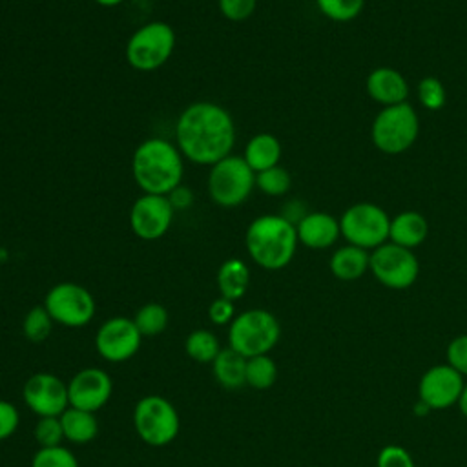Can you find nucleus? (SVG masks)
I'll use <instances>...</instances> for the list:
<instances>
[{"label": "nucleus", "instance_id": "27", "mask_svg": "<svg viewBox=\"0 0 467 467\" xmlns=\"http://www.w3.org/2000/svg\"><path fill=\"white\" fill-rule=\"evenodd\" d=\"M246 385L257 390L270 389L277 379V365L268 354L254 356L246 359Z\"/></svg>", "mask_w": 467, "mask_h": 467}, {"label": "nucleus", "instance_id": "2", "mask_svg": "<svg viewBox=\"0 0 467 467\" xmlns=\"http://www.w3.org/2000/svg\"><path fill=\"white\" fill-rule=\"evenodd\" d=\"M131 173L144 193L168 195L182 182V153L162 137L146 139L133 151Z\"/></svg>", "mask_w": 467, "mask_h": 467}, {"label": "nucleus", "instance_id": "9", "mask_svg": "<svg viewBox=\"0 0 467 467\" xmlns=\"http://www.w3.org/2000/svg\"><path fill=\"white\" fill-rule=\"evenodd\" d=\"M390 217L374 202H356L339 217L341 235L348 244L374 250L389 241Z\"/></svg>", "mask_w": 467, "mask_h": 467}, {"label": "nucleus", "instance_id": "20", "mask_svg": "<svg viewBox=\"0 0 467 467\" xmlns=\"http://www.w3.org/2000/svg\"><path fill=\"white\" fill-rule=\"evenodd\" d=\"M368 250L347 243L345 246L334 250L328 261V268L339 281H356L368 270Z\"/></svg>", "mask_w": 467, "mask_h": 467}, {"label": "nucleus", "instance_id": "4", "mask_svg": "<svg viewBox=\"0 0 467 467\" xmlns=\"http://www.w3.org/2000/svg\"><path fill=\"white\" fill-rule=\"evenodd\" d=\"M281 325L265 308H250L234 317L228 325V347L248 358L268 354L279 341Z\"/></svg>", "mask_w": 467, "mask_h": 467}, {"label": "nucleus", "instance_id": "21", "mask_svg": "<svg viewBox=\"0 0 467 467\" xmlns=\"http://www.w3.org/2000/svg\"><path fill=\"white\" fill-rule=\"evenodd\" d=\"M243 159L254 173L274 168L281 159V142L272 133H257L246 142Z\"/></svg>", "mask_w": 467, "mask_h": 467}, {"label": "nucleus", "instance_id": "10", "mask_svg": "<svg viewBox=\"0 0 467 467\" xmlns=\"http://www.w3.org/2000/svg\"><path fill=\"white\" fill-rule=\"evenodd\" d=\"M44 306L51 319L67 328H80L95 317V297L78 283H57L44 297Z\"/></svg>", "mask_w": 467, "mask_h": 467}, {"label": "nucleus", "instance_id": "12", "mask_svg": "<svg viewBox=\"0 0 467 467\" xmlns=\"http://www.w3.org/2000/svg\"><path fill=\"white\" fill-rule=\"evenodd\" d=\"M142 343V336L133 319L115 316L106 319L95 334V348L99 356L109 363L131 359Z\"/></svg>", "mask_w": 467, "mask_h": 467}, {"label": "nucleus", "instance_id": "39", "mask_svg": "<svg viewBox=\"0 0 467 467\" xmlns=\"http://www.w3.org/2000/svg\"><path fill=\"white\" fill-rule=\"evenodd\" d=\"M166 197L170 199L173 210H181V208L184 210V208H188V206L193 202V193H192L186 186H182V184H179V186H177L173 192H170Z\"/></svg>", "mask_w": 467, "mask_h": 467}, {"label": "nucleus", "instance_id": "28", "mask_svg": "<svg viewBox=\"0 0 467 467\" xmlns=\"http://www.w3.org/2000/svg\"><path fill=\"white\" fill-rule=\"evenodd\" d=\"M53 323L55 321L51 319L46 306L40 305V306H33L27 310V314L24 316V321H22V330L29 341L42 343L49 337V334L53 330Z\"/></svg>", "mask_w": 467, "mask_h": 467}, {"label": "nucleus", "instance_id": "32", "mask_svg": "<svg viewBox=\"0 0 467 467\" xmlns=\"http://www.w3.org/2000/svg\"><path fill=\"white\" fill-rule=\"evenodd\" d=\"M418 99L425 109L438 111L445 106L447 100L445 86L436 77H423L418 82Z\"/></svg>", "mask_w": 467, "mask_h": 467}, {"label": "nucleus", "instance_id": "33", "mask_svg": "<svg viewBox=\"0 0 467 467\" xmlns=\"http://www.w3.org/2000/svg\"><path fill=\"white\" fill-rule=\"evenodd\" d=\"M33 436L40 447H55L60 445L64 440V431L58 416H44L38 418Z\"/></svg>", "mask_w": 467, "mask_h": 467}, {"label": "nucleus", "instance_id": "38", "mask_svg": "<svg viewBox=\"0 0 467 467\" xmlns=\"http://www.w3.org/2000/svg\"><path fill=\"white\" fill-rule=\"evenodd\" d=\"M208 317L215 325H230L235 317V306L234 301L226 297H217L208 306Z\"/></svg>", "mask_w": 467, "mask_h": 467}, {"label": "nucleus", "instance_id": "26", "mask_svg": "<svg viewBox=\"0 0 467 467\" xmlns=\"http://www.w3.org/2000/svg\"><path fill=\"white\" fill-rule=\"evenodd\" d=\"M184 350L193 361L212 363L217 358V354L221 352V345L213 332H210L206 328H197L188 334V337L184 341Z\"/></svg>", "mask_w": 467, "mask_h": 467}, {"label": "nucleus", "instance_id": "8", "mask_svg": "<svg viewBox=\"0 0 467 467\" xmlns=\"http://www.w3.org/2000/svg\"><path fill=\"white\" fill-rule=\"evenodd\" d=\"M173 47V29L161 20L148 22L128 38L126 60L137 71H155L168 62Z\"/></svg>", "mask_w": 467, "mask_h": 467}, {"label": "nucleus", "instance_id": "13", "mask_svg": "<svg viewBox=\"0 0 467 467\" xmlns=\"http://www.w3.org/2000/svg\"><path fill=\"white\" fill-rule=\"evenodd\" d=\"M465 379L451 365H432L418 383V398L429 410H445L458 405Z\"/></svg>", "mask_w": 467, "mask_h": 467}, {"label": "nucleus", "instance_id": "31", "mask_svg": "<svg viewBox=\"0 0 467 467\" xmlns=\"http://www.w3.org/2000/svg\"><path fill=\"white\" fill-rule=\"evenodd\" d=\"M31 467H78L77 456L62 445L38 447L33 454Z\"/></svg>", "mask_w": 467, "mask_h": 467}, {"label": "nucleus", "instance_id": "14", "mask_svg": "<svg viewBox=\"0 0 467 467\" xmlns=\"http://www.w3.org/2000/svg\"><path fill=\"white\" fill-rule=\"evenodd\" d=\"M22 398L38 418L60 416L69 407L67 383L51 372L31 374L22 387Z\"/></svg>", "mask_w": 467, "mask_h": 467}, {"label": "nucleus", "instance_id": "7", "mask_svg": "<svg viewBox=\"0 0 467 467\" xmlns=\"http://www.w3.org/2000/svg\"><path fill=\"white\" fill-rule=\"evenodd\" d=\"M255 186V173L239 155H228L210 166L208 195L224 208L243 204Z\"/></svg>", "mask_w": 467, "mask_h": 467}, {"label": "nucleus", "instance_id": "30", "mask_svg": "<svg viewBox=\"0 0 467 467\" xmlns=\"http://www.w3.org/2000/svg\"><path fill=\"white\" fill-rule=\"evenodd\" d=\"M255 186L270 197H281L285 195L292 186V177L283 166H274L268 170H263L255 173Z\"/></svg>", "mask_w": 467, "mask_h": 467}, {"label": "nucleus", "instance_id": "25", "mask_svg": "<svg viewBox=\"0 0 467 467\" xmlns=\"http://www.w3.org/2000/svg\"><path fill=\"white\" fill-rule=\"evenodd\" d=\"M131 319L142 337H153L166 330L170 316L166 306H162L161 303H146L135 312Z\"/></svg>", "mask_w": 467, "mask_h": 467}, {"label": "nucleus", "instance_id": "15", "mask_svg": "<svg viewBox=\"0 0 467 467\" xmlns=\"http://www.w3.org/2000/svg\"><path fill=\"white\" fill-rule=\"evenodd\" d=\"M173 206L166 195L142 193L130 210L131 232L142 241L161 239L171 226Z\"/></svg>", "mask_w": 467, "mask_h": 467}, {"label": "nucleus", "instance_id": "34", "mask_svg": "<svg viewBox=\"0 0 467 467\" xmlns=\"http://www.w3.org/2000/svg\"><path fill=\"white\" fill-rule=\"evenodd\" d=\"M447 365H451L463 378L467 376V334H460L452 337L445 350Z\"/></svg>", "mask_w": 467, "mask_h": 467}, {"label": "nucleus", "instance_id": "6", "mask_svg": "<svg viewBox=\"0 0 467 467\" xmlns=\"http://www.w3.org/2000/svg\"><path fill=\"white\" fill-rule=\"evenodd\" d=\"M133 427L144 443L164 447L177 438L181 418L170 400L159 394H148L135 403Z\"/></svg>", "mask_w": 467, "mask_h": 467}, {"label": "nucleus", "instance_id": "36", "mask_svg": "<svg viewBox=\"0 0 467 467\" xmlns=\"http://www.w3.org/2000/svg\"><path fill=\"white\" fill-rule=\"evenodd\" d=\"M219 11L232 22H243L255 11L257 0H217Z\"/></svg>", "mask_w": 467, "mask_h": 467}, {"label": "nucleus", "instance_id": "18", "mask_svg": "<svg viewBox=\"0 0 467 467\" xmlns=\"http://www.w3.org/2000/svg\"><path fill=\"white\" fill-rule=\"evenodd\" d=\"M296 232H297L299 243L312 250L330 248L341 235L339 219H336L328 212L305 213L296 223Z\"/></svg>", "mask_w": 467, "mask_h": 467}, {"label": "nucleus", "instance_id": "35", "mask_svg": "<svg viewBox=\"0 0 467 467\" xmlns=\"http://www.w3.org/2000/svg\"><path fill=\"white\" fill-rule=\"evenodd\" d=\"M376 467H416L410 452L401 445H385L376 460Z\"/></svg>", "mask_w": 467, "mask_h": 467}, {"label": "nucleus", "instance_id": "11", "mask_svg": "<svg viewBox=\"0 0 467 467\" xmlns=\"http://www.w3.org/2000/svg\"><path fill=\"white\" fill-rule=\"evenodd\" d=\"M368 272L383 286L405 290L416 283L420 263L410 248L387 241L370 252Z\"/></svg>", "mask_w": 467, "mask_h": 467}, {"label": "nucleus", "instance_id": "19", "mask_svg": "<svg viewBox=\"0 0 467 467\" xmlns=\"http://www.w3.org/2000/svg\"><path fill=\"white\" fill-rule=\"evenodd\" d=\"M427 234H429V223L423 217V213L416 210L400 212L390 219L389 241L394 244L412 250L427 239Z\"/></svg>", "mask_w": 467, "mask_h": 467}, {"label": "nucleus", "instance_id": "17", "mask_svg": "<svg viewBox=\"0 0 467 467\" xmlns=\"http://www.w3.org/2000/svg\"><path fill=\"white\" fill-rule=\"evenodd\" d=\"M365 88L368 97L383 108L403 104L409 97V82L398 69L389 66L374 67L365 80Z\"/></svg>", "mask_w": 467, "mask_h": 467}, {"label": "nucleus", "instance_id": "23", "mask_svg": "<svg viewBox=\"0 0 467 467\" xmlns=\"http://www.w3.org/2000/svg\"><path fill=\"white\" fill-rule=\"evenodd\" d=\"M248 285H250V270L243 259L230 257L219 266L217 286H219L221 297L237 301L246 294Z\"/></svg>", "mask_w": 467, "mask_h": 467}, {"label": "nucleus", "instance_id": "5", "mask_svg": "<svg viewBox=\"0 0 467 467\" xmlns=\"http://www.w3.org/2000/svg\"><path fill=\"white\" fill-rule=\"evenodd\" d=\"M418 133L420 119L409 102L381 108L370 126L372 144L387 155L407 151L416 142Z\"/></svg>", "mask_w": 467, "mask_h": 467}, {"label": "nucleus", "instance_id": "24", "mask_svg": "<svg viewBox=\"0 0 467 467\" xmlns=\"http://www.w3.org/2000/svg\"><path fill=\"white\" fill-rule=\"evenodd\" d=\"M212 370L217 383L224 389H239L241 385H246V358L230 347L221 348L217 358L212 361Z\"/></svg>", "mask_w": 467, "mask_h": 467}, {"label": "nucleus", "instance_id": "40", "mask_svg": "<svg viewBox=\"0 0 467 467\" xmlns=\"http://www.w3.org/2000/svg\"><path fill=\"white\" fill-rule=\"evenodd\" d=\"M458 407H460V412L467 418V381H465V385H463V390H462V396H460Z\"/></svg>", "mask_w": 467, "mask_h": 467}, {"label": "nucleus", "instance_id": "3", "mask_svg": "<svg viewBox=\"0 0 467 467\" xmlns=\"http://www.w3.org/2000/svg\"><path fill=\"white\" fill-rule=\"evenodd\" d=\"M299 239L296 224L285 215H259L244 234V246L250 259L265 270H281L296 255Z\"/></svg>", "mask_w": 467, "mask_h": 467}, {"label": "nucleus", "instance_id": "37", "mask_svg": "<svg viewBox=\"0 0 467 467\" xmlns=\"http://www.w3.org/2000/svg\"><path fill=\"white\" fill-rule=\"evenodd\" d=\"M20 423V412L15 403L0 400V441L11 438Z\"/></svg>", "mask_w": 467, "mask_h": 467}, {"label": "nucleus", "instance_id": "1", "mask_svg": "<svg viewBox=\"0 0 467 467\" xmlns=\"http://www.w3.org/2000/svg\"><path fill=\"white\" fill-rule=\"evenodd\" d=\"M235 124L226 108L215 102L186 106L175 122V146L188 161L212 166L232 155Z\"/></svg>", "mask_w": 467, "mask_h": 467}, {"label": "nucleus", "instance_id": "22", "mask_svg": "<svg viewBox=\"0 0 467 467\" xmlns=\"http://www.w3.org/2000/svg\"><path fill=\"white\" fill-rule=\"evenodd\" d=\"M58 418L62 423L64 440H67L71 443L86 445V443L93 441L99 434V421L95 418V412L67 407Z\"/></svg>", "mask_w": 467, "mask_h": 467}, {"label": "nucleus", "instance_id": "16", "mask_svg": "<svg viewBox=\"0 0 467 467\" xmlns=\"http://www.w3.org/2000/svg\"><path fill=\"white\" fill-rule=\"evenodd\" d=\"M113 392V381L109 374L97 367H88L78 370L67 381V396L69 407L97 412L102 409Z\"/></svg>", "mask_w": 467, "mask_h": 467}, {"label": "nucleus", "instance_id": "29", "mask_svg": "<svg viewBox=\"0 0 467 467\" xmlns=\"http://www.w3.org/2000/svg\"><path fill=\"white\" fill-rule=\"evenodd\" d=\"M367 0H316V5L323 16L332 22H350L358 18Z\"/></svg>", "mask_w": 467, "mask_h": 467}, {"label": "nucleus", "instance_id": "41", "mask_svg": "<svg viewBox=\"0 0 467 467\" xmlns=\"http://www.w3.org/2000/svg\"><path fill=\"white\" fill-rule=\"evenodd\" d=\"M93 2H97V4L102 5V7H115V5H119V4H122L124 0H93Z\"/></svg>", "mask_w": 467, "mask_h": 467}]
</instances>
